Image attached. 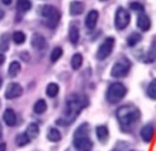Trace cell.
I'll list each match as a JSON object with an SVG mask.
<instances>
[{"instance_id":"6da1fadb","label":"cell","mask_w":156,"mask_h":151,"mask_svg":"<svg viewBox=\"0 0 156 151\" xmlns=\"http://www.w3.org/2000/svg\"><path fill=\"white\" fill-rule=\"evenodd\" d=\"M89 99L85 95L81 94H72L70 95L66 103V109H64V116L58 120V124L68 125L74 122L78 115L82 112L83 108L87 106Z\"/></svg>"},{"instance_id":"7a4b0ae2","label":"cell","mask_w":156,"mask_h":151,"mask_svg":"<svg viewBox=\"0 0 156 151\" xmlns=\"http://www.w3.org/2000/svg\"><path fill=\"white\" fill-rule=\"evenodd\" d=\"M141 117L140 110L133 105H124L120 107L116 112V118L119 120L121 128L124 130H129L137 122Z\"/></svg>"},{"instance_id":"3957f363","label":"cell","mask_w":156,"mask_h":151,"mask_svg":"<svg viewBox=\"0 0 156 151\" xmlns=\"http://www.w3.org/2000/svg\"><path fill=\"white\" fill-rule=\"evenodd\" d=\"M89 133H90V127L87 124H82L75 130L73 146L76 151H92L93 143L89 138Z\"/></svg>"},{"instance_id":"277c9868","label":"cell","mask_w":156,"mask_h":151,"mask_svg":"<svg viewBox=\"0 0 156 151\" xmlns=\"http://www.w3.org/2000/svg\"><path fill=\"white\" fill-rule=\"evenodd\" d=\"M126 92L127 89L122 83H113L108 86V92H106V99L111 104H116L123 99Z\"/></svg>"},{"instance_id":"5b68a950","label":"cell","mask_w":156,"mask_h":151,"mask_svg":"<svg viewBox=\"0 0 156 151\" xmlns=\"http://www.w3.org/2000/svg\"><path fill=\"white\" fill-rule=\"evenodd\" d=\"M41 15L47 20V24L49 28H55L61 19L60 11L51 5H45L42 7Z\"/></svg>"},{"instance_id":"8992f818","label":"cell","mask_w":156,"mask_h":151,"mask_svg":"<svg viewBox=\"0 0 156 151\" xmlns=\"http://www.w3.org/2000/svg\"><path fill=\"white\" fill-rule=\"evenodd\" d=\"M131 63L127 59H121L115 63L111 70V75L115 78H121L129 74Z\"/></svg>"},{"instance_id":"52a82bcc","label":"cell","mask_w":156,"mask_h":151,"mask_svg":"<svg viewBox=\"0 0 156 151\" xmlns=\"http://www.w3.org/2000/svg\"><path fill=\"white\" fill-rule=\"evenodd\" d=\"M129 21H131V15H129V12L126 9L120 7L117 8L116 12H115V28L117 30H124L127 26L129 24Z\"/></svg>"},{"instance_id":"ba28073f","label":"cell","mask_w":156,"mask_h":151,"mask_svg":"<svg viewBox=\"0 0 156 151\" xmlns=\"http://www.w3.org/2000/svg\"><path fill=\"white\" fill-rule=\"evenodd\" d=\"M115 40L113 38H106L102 42V44L100 45L96 52V59L98 60H104L112 53L113 47H114Z\"/></svg>"},{"instance_id":"9c48e42d","label":"cell","mask_w":156,"mask_h":151,"mask_svg":"<svg viewBox=\"0 0 156 151\" xmlns=\"http://www.w3.org/2000/svg\"><path fill=\"white\" fill-rule=\"evenodd\" d=\"M22 91H23V89H22L20 84L10 83L9 85L7 86L5 96H6L7 99H13V98H17V97H19V96H21Z\"/></svg>"},{"instance_id":"30bf717a","label":"cell","mask_w":156,"mask_h":151,"mask_svg":"<svg viewBox=\"0 0 156 151\" xmlns=\"http://www.w3.org/2000/svg\"><path fill=\"white\" fill-rule=\"evenodd\" d=\"M98 20H99V12L96 11V10H91L89 13H87V18H85V27L87 29H94L98 23Z\"/></svg>"},{"instance_id":"8fae6325","label":"cell","mask_w":156,"mask_h":151,"mask_svg":"<svg viewBox=\"0 0 156 151\" xmlns=\"http://www.w3.org/2000/svg\"><path fill=\"white\" fill-rule=\"evenodd\" d=\"M31 45L37 50H43L47 46V41L43 36L39 34V33H34L31 38Z\"/></svg>"},{"instance_id":"7c38bea8","label":"cell","mask_w":156,"mask_h":151,"mask_svg":"<svg viewBox=\"0 0 156 151\" xmlns=\"http://www.w3.org/2000/svg\"><path fill=\"white\" fill-rule=\"evenodd\" d=\"M154 132H155V129L152 125H146L142 128L141 130V137L142 139L144 140L145 142H151L154 137Z\"/></svg>"},{"instance_id":"4fadbf2b","label":"cell","mask_w":156,"mask_h":151,"mask_svg":"<svg viewBox=\"0 0 156 151\" xmlns=\"http://www.w3.org/2000/svg\"><path fill=\"white\" fill-rule=\"evenodd\" d=\"M137 27L142 30V31H148L151 29V19L148 18V15L141 13L137 18Z\"/></svg>"},{"instance_id":"5bb4252c","label":"cell","mask_w":156,"mask_h":151,"mask_svg":"<svg viewBox=\"0 0 156 151\" xmlns=\"http://www.w3.org/2000/svg\"><path fill=\"white\" fill-rule=\"evenodd\" d=\"M3 120L7 124V126H15L16 122H17V116H16V113L12 109L8 108V109L5 110L3 113Z\"/></svg>"},{"instance_id":"9a60e30c","label":"cell","mask_w":156,"mask_h":151,"mask_svg":"<svg viewBox=\"0 0 156 151\" xmlns=\"http://www.w3.org/2000/svg\"><path fill=\"white\" fill-rule=\"evenodd\" d=\"M69 40L73 45H75L80 40V31H79L78 26H75L74 23H72L70 26L69 29Z\"/></svg>"},{"instance_id":"2e32d148","label":"cell","mask_w":156,"mask_h":151,"mask_svg":"<svg viewBox=\"0 0 156 151\" xmlns=\"http://www.w3.org/2000/svg\"><path fill=\"white\" fill-rule=\"evenodd\" d=\"M84 3L81 1H72L70 3V13L72 15H81L84 11Z\"/></svg>"},{"instance_id":"e0dca14e","label":"cell","mask_w":156,"mask_h":151,"mask_svg":"<svg viewBox=\"0 0 156 151\" xmlns=\"http://www.w3.org/2000/svg\"><path fill=\"white\" fill-rule=\"evenodd\" d=\"M96 137L100 141H106L108 138V129L106 126L96 127Z\"/></svg>"},{"instance_id":"ac0fdd59","label":"cell","mask_w":156,"mask_h":151,"mask_svg":"<svg viewBox=\"0 0 156 151\" xmlns=\"http://www.w3.org/2000/svg\"><path fill=\"white\" fill-rule=\"evenodd\" d=\"M26 133H27L28 137H29L30 139H34V138H37L38 135H39V126H38L36 122H32V124H30L28 126Z\"/></svg>"},{"instance_id":"d6986e66","label":"cell","mask_w":156,"mask_h":151,"mask_svg":"<svg viewBox=\"0 0 156 151\" xmlns=\"http://www.w3.org/2000/svg\"><path fill=\"white\" fill-rule=\"evenodd\" d=\"M20 70H21L20 63L17 62V61H13V62H11V64L9 65V68H8V74H9L10 77H16L19 74Z\"/></svg>"},{"instance_id":"ffe728a7","label":"cell","mask_w":156,"mask_h":151,"mask_svg":"<svg viewBox=\"0 0 156 151\" xmlns=\"http://www.w3.org/2000/svg\"><path fill=\"white\" fill-rule=\"evenodd\" d=\"M83 63V57L80 53H75L71 59V66L73 70H79Z\"/></svg>"},{"instance_id":"44dd1931","label":"cell","mask_w":156,"mask_h":151,"mask_svg":"<svg viewBox=\"0 0 156 151\" xmlns=\"http://www.w3.org/2000/svg\"><path fill=\"white\" fill-rule=\"evenodd\" d=\"M30 138L28 137V135L26 132L23 133H19L18 136H17V138H16V143H17V146H19V147H24L26 145H28L29 142H30Z\"/></svg>"},{"instance_id":"7402d4cb","label":"cell","mask_w":156,"mask_h":151,"mask_svg":"<svg viewBox=\"0 0 156 151\" xmlns=\"http://www.w3.org/2000/svg\"><path fill=\"white\" fill-rule=\"evenodd\" d=\"M33 110L36 114H43L47 110V103L44 99H39L36 101V104L33 106Z\"/></svg>"},{"instance_id":"603a6c76","label":"cell","mask_w":156,"mask_h":151,"mask_svg":"<svg viewBox=\"0 0 156 151\" xmlns=\"http://www.w3.org/2000/svg\"><path fill=\"white\" fill-rule=\"evenodd\" d=\"M141 40H142L141 34L137 32H134V33H132L131 36H129V38H127V45H129V46H135Z\"/></svg>"},{"instance_id":"cb8c5ba5","label":"cell","mask_w":156,"mask_h":151,"mask_svg":"<svg viewBox=\"0 0 156 151\" xmlns=\"http://www.w3.org/2000/svg\"><path fill=\"white\" fill-rule=\"evenodd\" d=\"M45 92H47V95H48L49 97H55L58 93H59V86L55 83H50L47 86V91Z\"/></svg>"},{"instance_id":"d4e9b609","label":"cell","mask_w":156,"mask_h":151,"mask_svg":"<svg viewBox=\"0 0 156 151\" xmlns=\"http://www.w3.org/2000/svg\"><path fill=\"white\" fill-rule=\"evenodd\" d=\"M48 139L53 142H57V141H59V140H61L60 131L58 130V129H55V128H51L48 132Z\"/></svg>"},{"instance_id":"484cf974","label":"cell","mask_w":156,"mask_h":151,"mask_svg":"<svg viewBox=\"0 0 156 151\" xmlns=\"http://www.w3.org/2000/svg\"><path fill=\"white\" fill-rule=\"evenodd\" d=\"M12 40L16 44H22L26 41V34L22 31H16L12 36Z\"/></svg>"},{"instance_id":"4316f807","label":"cell","mask_w":156,"mask_h":151,"mask_svg":"<svg viewBox=\"0 0 156 151\" xmlns=\"http://www.w3.org/2000/svg\"><path fill=\"white\" fill-rule=\"evenodd\" d=\"M63 54V51L61 47H54L53 50L51 52V55H50V60H51V62H57L58 60L60 59L62 57Z\"/></svg>"},{"instance_id":"83f0119b","label":"cell","mask_w":156,"mask_h":151,"mask_svg":"<svg viewBox=\"0 0 156 151\" xmlns=\"http://www.w3.org/2000/svg\"><path fill=\"white\" fill-rule=\"evenodd\" d=\"M147 95L152 99H156V80L152 81L151 84L147 87Z\"/></svg>"},{"instance_id":"f1b7e54d","label":"cell","mask_w":156,"mask_h":151,"mask_svg":"<svg viewBox=\"0 0 156 151\" xmlns=\"http://www.w3.org/2000/svg\"><path fill=\"white\" fill-rule=\"evenodd\" d=\"M31 8V2L29 0H21L18 1V9L22 12H26L28 10H30Z\"/></svg>"},{"instance_id":"f546056e","label":"cell","mask_w":156,"mask_h":151,"mask_svg":"<svg viewBox=\"0 0 156 151\" xmlns=\"http://www.w3.org/2000/svg\"><path fill=\"white\" fill-rule=\"evenodd\" d=\"M129 7H131V9L134 10V11L141 12V13L142 12H144V6L140 2H132L131 5H129Z\"/></svg>"},{"instance_id":"4dcf8cb0","label":"cell","mask_w":156,"mask_h":151,"mask_svg":"<svg viewBox=\"0 0 156 151\" xmlns=\"http://www.w3.org/2000/svg\"><path fill=\"white\" fill-rule=\"evenodd\" d=\"M0 49L2 51L7 50L8 49V39L5 36V38L2 39V41H1V44H0Z\"/></svg>"},{"instance_id":"1f68e13d","label":"cell","mask_w":156,"mask_h":151,"mask_svg":"<svg viewBox=\"0 0 156 151\" xmlns=\"http://www.w3.org/2000/svg\"><path fill=\"white\" fill-rule=\"evenodd\" d=\"M6 61V57L3 55V54H0V65H2L3 63Z\"/></svg>"},{"instance_id":"d6a6232c","label":"cell","mask_w":156,"mask_h":151,"mask_svg":"<svg viewBox=\"0 0 156 151\" xmlns=\"http://www.w3.org/2000/svg\"><path fill=\"white\" fill-rule=\"evenodd\" d=\"M0 151H6V143H0Z\"/></svg>"},{"instance_id":"836d02e7","label":"cell","mask_w":156,"mask_h":151,"mask_svg":"<svg viewBox=\"0 0 156 151\" xmlns=\"http://www.w3.org/2000/svg\"><path fill=\"white\" fill-rule=\"evenodd\" d=\"M1 1H2L5 5H10V3L12 2V0H1Z\"/></svg>"},{"instance_id":"e575fe53","label":"cell","mask_w":156,"mask_h":151,"mask_svg":"<svg viewBox=\"0 0 156 151\" xmlns=\"http://www.w3.org/2000/svg\"><path fill=\"white\" fill-rule=\"evenodd\" d=\"M3 15H5V12H3L2 9H0V19H2Z\"/></svg>"},{"instance_id":"d590c367","label":"cell","mask_w":156,"mask_h":151,"mask_svg":"<svg viewBox=\"0 0 156 151\" xmlns=\"http://www.w3.org/2000/svg\"><path fill=\"white\" fill-rule=\"evenodd\" d=\"M1 135H2V127H1V124H0V138H1Z\"/></svg>"},{"instance_id":"8d00e7d4","label":"cell","mask_w":156,"mask_h":151,"mask_svg":"<svg viewBox=\"0 0 156 151\" xmlns=\"http://www.w3.org/2000/svg\"><path fill=\"white\" fill-rule=\"evenodd\" d=\"M1 84H2V80H1V77H0V87H1Z\"/></svg>"},{"instance_id":"74e56055","label":"cell","mask_w":156,"mask_h":151,"mask_svg":"<svg viewBox=\"0 0 156 151\" xmlns=\"http://www.w3.org/2000/svg\"><path fill=\"white\" fill-rule=\"evenodd\" d=\"M101 1H105V0H101Z\"/></svg>"},{"instance_id":"f35d334b","label":"cell","mask_w":156,"mask_h":151,"mask_svg":"<svg viewBox=\"0 0 156 151\" xmlns=\"http://www.w3.org/2000/svg\"><path fill=\"white\" fill-rule=\"evenodd\" d=\"M18 1H21V0H18Z\"/></svg>"}]
</instances>
